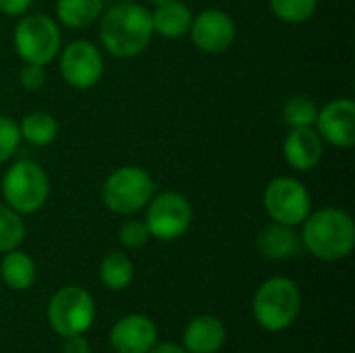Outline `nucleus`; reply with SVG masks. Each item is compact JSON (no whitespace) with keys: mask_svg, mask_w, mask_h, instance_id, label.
Instances as JSON below:
<instances>
[{"mask_svg":"<svg viewBox=\"0 0 355 353\" xmlns=\"http://www.w3.org/2000/svg\"><path fill=\"white\" fill-rule=\"evenodd\" d=\"M21 139L29 141L31 146L44 148L50 146L58 137V121L44 110L29 112L21 123H19Z\"/></svg>","mask_w":355,"mask_h":353,"instance_id":"nucleus-20","label":"nucleus"},{"mask_svg":"<svg viewBox=\"0 0 355 353\" xmlns=\"http://www.w3.org/2000/svg\"><path fill=\"white\" fill-rule=\"evenodd\" d=\"M302 246L322 262H339L354 252L355 223L341 208L310 212L302 223Z\"/></svg>","mask_w":355,"mask_h":353,"instance_id":"nucleus-2","label":"nucleus"},{"mask_svg":"<svg viewBox=\"0 0 355 353\" xmlns=\"http://www.w3.org/2000/svg\"><path fill=\"white\" fill-rule=\"evenodd\" d=\"M96 318L94 298L77 285L58 289L48 302V325L60 337L85 335Z\"/></svg>","mask_w":355,"mask_h":353,"instance_id":"nucleus-7","label":"nucleus"},{"mask_svg":"<svg viewBox=\"0 0 355 353\" xmlns=\"http://www.w3.org/2000/svg\"><path fill=\"white\" fill-rule=\"evenodd\" d=\"M262 202L272 223H281L287 227L302 225L312 212L310 191L300 179H293V177L272 179L264 189Z\"/></svg>","mask_w":355,"mask_h":353,"instance_id":"nucleus-9","label":"nucleus"},{"mask_svg":"<svg viewBox=\"0 0 355 353\" xmlns=\"http://www.w3.org/2000/svg\"><path fill=\"white\" fill-rule=\"evenodd\" d=\"M25 239V223L10 206L0 204V254L17 250Z\"/></svg>","mask_w":355,"mask_h":353,"instance_id":"nucleus-23","label":"nucleus"},{"mask_svg":"<svg viewBox=\"0 0 355 353\" xmlns=\"http://www.w3.org/2000/svg\"><path fill=\"white\" fill-rule=\"evenodd\" d=\"M21 146V131L19 123L10 117L0 114V164L10 160Z\"/></svg>","mask_w":355,"mask_h":353,"instance_id":"nucleus-25","label":"nucleus"},{"mask_svg":"<svg viewBox=\"0 0 355 353\" xmlns=\"http://www.w3.org/2000/svg\"><path fill=\"white\" fill-rule=\"evenodd\" d=\"M0 277L6 287H10L15 291H25L35 283L37 268H35L33 258L17 248V250H10L4 254V258L0 262Z\"/></svg>","mask_w":355,"mask_h":353,"instance_id":"nucleus-18","label":"nucleus"},{"mask_svg":"<svg viewBox=\"0 0 355 353\" xmlns=\"http://www.w3.org/2000/svg\"><path fill=\"white\" fill-rule=\"evenodd\" d=\"M227 341V329L220 318L202 314L189 320L183 331V347L189 353H216Z\"/></svg>","mask_w":355,"mask_h":353,"instance_id":"nucleus-15","label":"nucleus"},{"mask_svg":"<svg viewBox=\"0 0 355 353\" xmlns=\"http://www.w3.org/2000/svg\"><path fill=\"white\" fill-rule=\"evenodd\" d=\"M108 339L116 353H148L158 343V329L144 314H127L112 325Z\"/></svg>","mask_w":355,"mask_h":353,"instance_id":"nucleus-13","label":"nucleus"},{"mask_svg":"<svg viewBox=\"0 0 355 353\" xmlns=\"http://www.w3.org/2000/svg\"><path fill=\"white\" fill-rule=\"evenodd\" d=\"M119 239L125 248L129 250H137V248H144L150 239V231L146 227L144 221H137V218H131L127 223L121 225L119 229Z\"/></svg>","mask_w":355,"mask_h":353,"instance_id":"nucleus-26","label":"nucleus"},{"mask_svg":"<svg viewBox=\"0 0 355 353\" xmlns=\"http://www.w3.org/2000/svg\"><path fill=\"white\" fill-rule=\"evenodd\" d=\"M114 2H133V0H114Z\"/></svg>","mask_w":355,"mask_h":353,"instance_id":"nucleus-32","label":"nucleus"},{"mask_svg":"<svg viewBox=\"0 0 355 353\" xmlns=\"http://www.w3.org/2000/svg\"><path fill=\"white\" fill-rule=\"evenodd\" d=\"M256 248L260 256H264L266 260H289L300 254L302 237L293 231V227L270 223L260 231L256 239Z\"/></svg>","mask_w":355,"mask_h":353,"instance_id":"nucleus-16","label":"nucleus"},{"mask_svg":"<svg viewBox=\"0 0 355 353\" xmlns=\"http://www.w3.org/2000/svg\"><path fill=\"white\" fill-rule=\"evenodd\" d=\"M191 21H193V12L181 0L156 4V8L152 10L154 33H158L164 40H179V37L187 35Z\"/></svg>","mask_w":355,"mask_h":353,"instance_id":"nucleus-17","label":"nucleus"},{"mask_svg":"<svg viewBox=\"0 0 355 353\" xmlns=\"http://www.w3.org/2000/svg\"><path fill=\"white\" fill-rule=\"evenodd\" d=\"M316 117H318L316 102L312 98L304 96V94H295V96L287 98V102L283 106V121L291 129L314 127Z\"/></svg>","mask_w":355,"mask_h":353,"instance_id":"nucleus-22","label":"nucleus"},{"mask_svg":"<svg viewBox=\"0 0 355 353\" xmlns=\"http://www.w3.org/2000/svg\"><path fill=\"white\" fill-rule=\"evenodd\" d=\"M322 141L335 148H352L355 144V102L352 98H335L318 108L314 123Z\"/></svg>","mask_w":355,"mask_h":353,"instance_id":"nucleus-12","label":"nucleus"},{"mask_svg":"<svg viewBox=\"0 0 355 353\" xmlns=\"http://www.w3.org/2000/svg\"><path fill=\"white\" fill-rule=\"evenodd\" d=\"M152 35V10L137 2H116L100 17V42L114 58L139 56Z\"/></svg>","mask_w":355,"mask_h":353,"instance_id":"nucleus-1","label":"nucleus"},{"mask_svg":"<svg viewBox=\"0 0 355 353\" xmlns=\"http://www.w3.org/2000/svg\"><path fill=\"white\" fill-rule=\"evenodd\" d=\"M100 281L110 291H123L133 281V262L125 252H110L100 262Z\"/></svg>","mask_w":355,"mask_h":353,"instance_id":"nucleus-21","label":"nucleus"},{"mask_svg":"<svg viewBox=\"0 0 355 353\" xmlns=\"http://www.w3.org/2000/svg\"><path fill=\"white\" fill-rule=\"evenodd\" d=\"M19 83L27 92H37L46 83V71L40 64H27L19 71Z\"/></svg>","mask_w":355,"mask_h":353,"instance_id":"nucleus-27","label":"nucleus"},{"mask_svg":"<svg viewBox=\"0 0 355 353\" xmlns=\"http://www.w3.org/2000/svg\"><path fill=\"white\" fill-rule=\"evenodd\" d=\"M150 2H152V4L156 6V4H162V2H171V0H150Z\"/></svg>","mask_w":355,"mask_h":353,"instance_id":"nucleus-31","label":"nucleus"},{"mask_svg":"<svg viewBox=\"0 0 355 353\" xmlns=\"http://www.w3.org/2000/svg\"><path fill=\"white\" fill-rule=\"evenodd\" d=\"M62 353H92V347L83 335H73V337H64Z\"/></svg>","mask_w":355,"mask_h":353,"instance_id":"nucleus-29","label":"nucleus"},{"mask_svg":"<svg viewBox=\"0 0 355 353\" xmlns=\"http://www.w3.org/2000/svg\"><path fill=\"white\" fill-rule=\"evenodd\" d=\"M300 310L302 291L289 277H272L264 281L252 300V314L268 333H281L289 329L300 316Z\"/></svg>","mask_w":355,"mask_h":353,"instance_id":"nucleus-3","label":"nucleus"},{"mask_svg":"<svg viewBox=\"0 0 355 353\" xmlns=\"http://www.w3.org/2000/svg\"><path fill=\"white\" fill-rule=\"evenodd\" d=\"M156 193L152 175L139 166L114 169L102 185V202L114 214H135L148 206Z\"/></svg>","mask_w":355,"mask_h":353,"instance_id":"nucleus-5","label":"nucleus"},{"mask_svg":"<svg viewBox=\"0 0 355 353\" xmlns=\"http://www.w3.org/2000/svg\"><path fill=\"white\" fill-rule=\"evenodd\" d=\"M318 8V0H270L272 15L289 25L306 23L314 17Z\"/></svg>","mask_w":355,"mask_h":353,"instance_id":"nucleus-24","label":"nucleus"},{"mask_svg":"<svg viewBox=\"0 0 355 353\" xmlns=\"http://www.w3.org/2000/svg\"><path fill=\"white\" fill-rule=\"evenodd\" d=\"M146 227L150 237L160 241L181 239L193 223V206L187 196L179 191L154 193L146 206Z\"/></svg>","mask_w":355,"mask_h":353,"instance_id":"nucleus-8","label":"nucleus"},{"mask_svg":"<svg viewBox=\"0 0 355 353\" xmlns=\"http://www.w3.org/2000/svg\"><path fill=\"white\" fill-rule=\"evenodd\" d=\"M104 12V0H58L56 17L69 29H85Z\"/></svg>","mask_w":355,"mask_h":353,"instance_id":"nucleus-19","label":"nucleus"},{"mask_svg":"<svg viewBox=\"0 0 355 353\" xmlns=\"http://www.w3.org/2000/svg\"><path fill=\"white\" fill-rule=\"evenodd\" d=\"M2 198L4 204L15 212L33 214L48 202L50 177L42 164L33 160H17L2 177Z\"/></svg>","mask_w":355,"mask_h":353,"instance_id":"nucleus-4","label":"nucleus"},{"mask_svg":"<svg viewBox=\"0 0 355 353\" xmlns=\"http://www.w3.org/2000/svg\"><path fill=\"white\" fill-rule=\"evenodd\" d=\"M148 353H189L183 345L177 343H156Z\"/></svg>","mask_w":355,"mask_h":353,"instance_id":"nucleus-30","label":"nucleus"},{"mask_svg":"<svg viewBox=\"0 0 355 353\" xmlns=\"http://www.w3.org/2000/svg\"><path fill=\"white\" fill-rule=\"evenodd\" d=\"M189 35L193 46L204 54H220L233 46L237 25L229 12L220 8H206L193 17Z\"/></svg>","mask_w":355,"mask_h":353,"instance_id":"nucleus-11","label":"nucleus"},{"mask_svg":"<svg viewBox=\"0 0 355 353\" xmlns=\"http://www.w3.org/2000/svg\"><path fill=\"white\" fill-rule=\"evenodd\" d=\"M33 2L35 0H0V12L8 17H21L23 12L31 8Z\"/></svg>","mask_w":355,"mask_h":353,"instance_id":"nucleus-28","label":"nucleus"},{"mask_svg":"<svg viewBox=\"0 0 355 353\" xmlns=\"http://www.w3.org/2000/svg\"><path fill=\"white\" fill-rule=\"evenodd\" d=\"M283 156L295 171L308 173L320 164L324 156V141L314 127L291 129L283 141Z\"/></svg>","mask_w":355,"mask_h":353,"instance_id":"nucleus-14","label":"nucleus"},{"mask_svg":"<svg viewBox=\"0 0 355 353\" xmlns=\"http://www.w3.org/2000/svg\"><path fill=\"white\" fill-rule=\"evenodd\" d=\"M60 54L58 67L67 85L73 89H89L104 75V56L98 46L87 40L71 42Z\"/></svg>","mask_w":355,"mask_h":353,"instance_id":"nucleus-10","label":"nucleus"},{"mask_svg":"<svg viewBox=\"0 0 355 353\" xmlns=\"http://www.w3.org/2000/svg\"><path fill=\"white\" fill-rule=\"evenodd\" d=\"M12 42L23 62L46 67L60 52V29L52 17L33 12L17 23Z\"/></svg>","mask_w":355,"mask_h":353,"instance_id":"nucleus-6","label":"nucleus"}]
</instances>
